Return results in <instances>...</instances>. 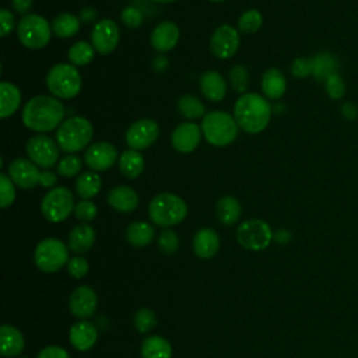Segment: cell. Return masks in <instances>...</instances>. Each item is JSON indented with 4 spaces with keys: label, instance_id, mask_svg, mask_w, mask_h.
<instances>
[{
    "label": "cell",
    "instance_id": "cell-54",
    "mask_svg": "<svg viewBox=\"0 0 358 358\" xmlns=\"http://www.w3.org/2000/svg\"><path fill=\"white\" fill-rule=\"evenodd\" d=\"M274 239L280 243H287L291 239V234L288 231H278L277 234H274Z\"/></svg>",
    "mask_w": 358,
    "mask_h": 358
},
{
    "label": "cell",
    "instance_id": "cell-41",
    "mask_svg": "<svg viewBox=\"0 0 358 358\" xmlns=\"http://www.w3.org/2000/svg\"><path fill=\"white\" fill-rule=\"evenodd\" d=\"M229 80H231V85L235 91L245 92L248 88V83H249V73L243 66L236 64L229 71Z\"/></svg>",
    "mask_w": 358,
    "mask_h": 358
},
{
    "label": "cell",
    "instance_id": "cell-58",
    "mask_svg": "<svg viewBox=\"0 0 358 358\" xmlns=\"http://www.w3.org/2000/svg\"><path fill=\"white\" fill-rule=\"evenodd\" d=\"M22 358H28V357H22Z\"/></svg>",
    "mask_w": 358,
    "mask_h": 358
},
{
    "label": "cell",
    "instance_id": "cell-21",
    "mask_svg": "<svg viewBox=\"0 0 358 358\" xmlns=\"http://www.w3.org/2000/svg\"><path fill=\"white\" fill-rule=\"evenodd\" d=\"M108 204L119 213H131L138 206V194L130 186L119 185L109 190Z\"/></svg>",
    "mask_w": 358,
    "mask_h": 358
},
{
    "label": "cell",
    "instance_id": "cell-22",
    "mask_svg": "<svg viewBox=\"0 0 358 358\" xmlns=\"http://www.w3.org/2000/svg\"><path fill=\"white\" fill-rule=\"evenodd\" d=\"M220 248V236L213 228H201L193 236V250L200 259H211Z\"/></svg>",
    "mask_w": 358,
    "mask_h": 358
},
{
    "label": "cell",
    "instance_id": "cell-56",
    "mask_svg": "<svg viewBox=\"0 0 358 358\" xmlns=\"http://www.w3.org/2000/svg\"><path fill=\"white\" fill-rule=\"evenodd\" d=\"M152 1L159 3V4H166V3H173V1H176V0H152Z\"/></svg>",
    "mask_w": 358,
    "mask_h": 358
},
{
    "label": "cell",
    "instance_id": "cell-10",
    "mask_svg": "<svg viewBox=\"0 0 358 358\" xmlns=\"http://www.w3.org/2000/svg\"><path fill=\"white\" fill-rule=\"evenodd\" d=\"M274 238L270 225L263 220H248L243 221L236 229L238 243L248 250H264L268 248Z\"/></svg>",
    "mask_w": 358,
    "mask_h": 358
},
{
    "label": "cell",
    "instance_id": "cell-7",
    "mask_svg": "<svg viewBox=\"0 0 358 358\" xmlns=\"http://www.w3.org/2000/svg\"><path fill=\"white\" fill-rule=\"evenodd\" d=\"M52 34V25H49L46 18L39 14H27L17 25L20 42L29 49L45 48L49 43Z\"/></svg>",
    "mask_w": 358,
    "mask_h": 358
},
{
    "label": "cell",
    "instance_id": "cell-52",
    "mask_svg": "<svg viewBox=\"0 0 358 358\" xmlns=\"http://www.w3.org/2000/svg\"><path fill=\"white\" fill-rule=\"evenodd\" d=\"M32 0H11V4H13V8L20 13V14H24L27 15V13L31 10L32 7Z\"/></svg>",
    "mask_w": 358,
    "mask_h": 358
},
{
    "label": "cell",
    "instance_id": "cell-14",
    "mask_svg": "<svg viewBox=\"0 0 358 358\" xmlns=\"http://www.w3.org/2000/svg\"><path fill=\"white\" fill-rule=\"evenodd\" d=\"M239 32L228 24L220 25L210 38V50L218 59L232 57L239 48Z\"/></svg>",
    "mask_w": 358,
    "mask_h": 358
},
{
    "label": "cell",
    "instance_id": "cell-33",
    "mask_svg": "<svg viewBox=\"0 0 358 358\" xmlns=\"http://www.w3.org/2000/svg\"><path fill=\"white\" fill-rule=\"evenodd\" d=\"M52 32L62 39L74 36L80 29V18L71 13H62L52 21Z\"/></svg>",
    "mask_w": 358,
    "mask_h": 358
},
{
    "label": "cell",
    "instance_id": "cell-37",
    "mask_svg": "<svg viewBox=\"0 0 358 358\" xmlns=\"http://www.w3.org/2000/svg\"><path fill=\"white\" fill-rule=\"evenodd\" d=\"M263 24V17L257 10H248L241 14L238 20V29L243 34H253L260 29Z\"/></svg>",
    "mask_w": 358,
    "mask_h": 358
},
{
    "label": "cell",
    "instance_id": "cell-29",
    "mask_svg": "<svg viewBox=\"0 0 358 358\" xmlns=\"http://www.w3.org/2000/svg\"><path fill=\"white\" fill-rule=\"evenodd\" d=\"M155 229L145 221H134L126 228V239L134 248H144L154 241Z\"/></svg>",
    "mask_w": 358,
    "mask_h": 358
},
{
    "label": "cell",
    "instance_id": "cell-36",
    "mask_svg": "<svg viewBox=\"0 0 358 358\" xmlns=\"http://www.w3.org/2000/svg\"><path fill=\"white\" fill-rule=\"evenodd\" d=\"M94 53H95V49L90 42L78 41L70 46L67 57L70 63L74 66H85L94 59Z\"/></svg>",
    "mask_w": 358,
    "mask_h": 358
},
{
    "label": "cell",
    "instance_id": "cell-2",
    "mask_svg": "<svg viewBox=\"0 0 358 358\" xmlns=\"http://www.w3.org/2000/svg\"><path fill=\"white\" fill-rule=\"evenodd\" d=\"M234 117L239 129L249 134H257L270 123L271 105L264 96L256 92H246L236 99Z\"/></svg>",
    "mask_w": 358,
    "mask_h": 358
},
{
    "label": "cell",
    "instance_id": "cell-23",
    "mask_svg": "<svg viewBox=\"0 0 358 358\" xmlns=\"http://www.w3.org/2000/svg\"><path fill=\"white\" fill-rule=\"evenodd\" d=\"M201 94L213 102H220L227 94V84L224 77L215 70H207L200 77Z\"/></svg>",
    "mask_w": 358,
    "mask_h": 358
},
{
    "label": "cell",
    "instance_id": "cell-27",
    "mask_svg": "<svg viewBox=\"0 0 358 358\" xmlns=\"http://www.w3.org/2000/svg\"><path fill=\"white\" fill-rule=\"evenodd\" d=\"M241 214H242L241 203L234 196H229V194L222 196L215 204V215L218 221L227 227L238 222L241 218Z\"/></svg>",
    "mask_w": 358,
    "mask_h": 358
},
{
    "label": "cell",
    "instance_id": "cell-49",
    "mask_svg": "<svg viewBox=\"0 0 358 358\" xmlns=\"http://www.w3.org/2000/svg\"><path fill=\"white\" fill-rule=\"evenodd\" d=\"M36 358H70V355L60 345H48L39 351Z\"/></svg>",
    "mask_w": 358,
    "mask_h": 358
},
{
    "label": "cell",
    "instance_id": "cell-40",
    "mask_svg": "<svg viewBox=\"0 0 358 358\" xmlns=\"http://www.w3.org/2000/svg\"><path fill=\"white\" fill-rule=\"evenodd\" d=\"M155 324H157L155 313L148 308H141L134 315V327L140 333L150 331Z\"/></svg>",
    "mask_w": 358,
    "mask_h": 358
},
{
    "label": "cell",
    "instance_id": "cell-53",
    "mask_svg": "<svg viewBox=\"0 0 358 358\" xmlns=\"http://www.w3.org/2000/svg\"><path fill=\"white\" fill-rule=\"evenodd\" d=\"M83 22L88 24V22H92L95 18H96V11L92 8V7H84L80 13V17H78Z\"/></svg>",
    "mask_w": 358,
    "mask_h": 358
},
{
    "label": "cell",
    "instance_id": "cell-25",
    "mask_svg": "<svg viewBox=\"0 0 358 358\" xmlns=\"http://www.w3.org/2000/svg\"><path fill=\"white\" fill-rule=\"evenodd\" d=\"M95 242V231L90 224H78L76 225L67 239L69 249L74 253H85L88 252Z\"/></svg>",
    "mask_w": 358,
    "mask_h": 358
},
{
    "label": "cell",
    "instance_id": "cell-55",
    "mask_svg": "<svg viewBox=\"0 0 358 358\" xmlns=\"http://www.w3.org/2000/svg\"><path fill=\"white\" fill-rule=\"evenodd\" d=\"M154 62H155V63H154L155 69H157V70H159V71H161V70H164V67L166 66V59H165V57H162V56H161V57H157Z\"/></svg>",
    "mask_w": 358,
    "mask_h": 358
},
{
    "label": "cell",
    "instance_id": "cell-51",
    "mask_svg": "<svg viewBox=\"0 0 358 358\" xmlns=\"http://www.w3.org/2000/svg\"><path fill=\"white\" fill-rule=\"evenodd\" d=\"M341 115L347 119V120H355L358 117V106L352 102H345L341 106Z\"/></svg>",
    "mask_w": 358,
    "mask_h": 358
},
{
    "label": "cell",
    "instance_id": "cell-31",
    "mask_svg": "<svg viewBox=\"0 0 358 358\" xmlns=\"http://www.w3.org/2000/svg\"><path fill=\"white\" fill-rule=\"evenodd\" d=\"M119 169L127 179H136L144 171V157L137 150L129 148L119 158Z\"/></svg>",
    "mask_w": 358,
    "mask_h": 358
},
{
    "label": "cell",
    "instance_id": "cell-42",
    "mask_svg": "<svg viewBox=\"0 0 358 358\" xmlns=\"http://www.w3.org/2000/svg\"><path fill=\"white\" fill-rule=\"evenodd\" d=\"M324 88H326V94L334 101L341 99L345 94V84H344V80L341 78V76L338 73L331 74L324 81Z\"/></svg>",
    "mask_w": 358,
    "mask_h": 358
},
{
    "label": "cell",
    "instance_id": "cell-24",
    "mask_svg": "<svg viewBox=\"0 0 358 358\" xmlns=\"http://www.w3.org/2000/svg\"><path fill=\"white\" fill-rule=\"evenodd\" d=\"M25 340L22 333L11 326L3 324L0 327V351L4 357H17L22 352Z\"/></svg>",
    "mask_w": 358,
    "mask_h": 358
},
{
    "label": "cell",
    "instance_id": "cell-5",
    "mask_svg": "<svg viewBox=\"0 0 358 358\" xmlns=\"http://www.w3.org/2000/svg\"><path fill=\"white\" fill-rule=\"evenodd\" d=\"M239 126L234 116L222 110H213L204 115L201 131L206 141L214 147H225L238 136Z\"/></svg>",
    "mask_w": 358,
    "mask_h": 358
},
{
    "label": "cell",
    "instance_id": "cell-57",
    "mask_svg": "<svg viewBox=\"0 0 358 358\" xmlns=\"http://www.w3.org/2000/svg\"><path fill=\"white\" fill-rule=\"evenodd\" d=\"M210 1H214V3H220V1H224V0H210Z\"/></svg>",
    "mask_w": 358,
    "mask_h": 358
},
{
    "label": "cell",
    "instance_id": "cell-26",
    "mask_svg": "<svg viewBox=\"0 0 358 358\" xmlns=\"http://www.w3.org/2000/svg\"><path fill=\"white\" fill-rule=\"evenodd\" d=\"M21 105V91L8 81L0 83V117L7 119Z\"/></svg>",
    "mask_w": 358,
    "mask_h": 358
},
{
    "label": "cell",
    "instance_id": "cell-28",
    "mask_svg": "<svg viewBox=\"0 0 358 358\" xmlns=\"http://www.w3.org/2000/svg\"><path fill=\"white\" fill-rule=\"evenodd\" d=\"M287 90V80L278 69H268L262 77V91L268 99H278Z\"/></svg>",
    "mask_w": 358,
    "mask_h": 358
},
{
    "label": "cell",
    "instance_id": "cell-46",
    "mask_svg": "<svg viewBox=\"0 0 358 358\" xmlns=\"http://www.w3.org/2000/svg\"><path fill=\"white\" fill-rule=\"evenodd\" d=\"M291 73L296 78H306V77L312 76V59L296 57L291 63Z\"/></svg>",
    "mask_w": 358,
    "mask_h": 358
},
{
    "label": "cell",
    "instance_id": "cell-39",
    "mask_svg": "<svg viewBox=\"0 0 358 358\" xmlns=\"http://www.w3.org/2000/svg\"><path fill=\"white\" fill-rule=\"evenodd\" d=\"M14 182L7 173H0V207L7 208L15 200Z\"/></svg>",
    "mask_w": 358,
    "mask_h": 358
},
{
    "label": "cell",
    "instance_id": "cell-11",
    "mask_svg": "<svg viewBox=\"0 0 358 358\" xmlns=\"http://www.w3.org/2000/svg\"><path fill=\"white\" fill-rule=\"evenodd\" d=\"M27 154L35 165L43 169L55 166L59 159V148L56 143L45 134H38L28 140Z\"/></svg>",
    "mask_w": 358,
    "mask_h": 358
},
{
    "label": "cell",
    "instance_id": "cell-16",
    "mask_svg": "<svg viewBox=\"0 0 358 358\" xmlns=\"http://www.w3.org/2000/svg\"><path fill=\"white\" fill-rule=\"evenodd\" d=\"M7 173L11 180L21 189H32L41 179L39 166L35 165L31 159L17 158L10 162Z\"/></svg>",
    "mask_w": 358,
    "mask_h": 358
},
{
    "label": "cell",
    "instance_id": "cell-45",
    "mask_svg": "<svg viewBox=\"0 0 358 358\" xmlns=\"http://www.w3.org/2000/svg\"><path fill=\"white\" fill-rule=\"evenodd\" d=\"M90 270V263L87 259L84 257H80V256H76V257H71L69 262H67V271L71 277L74 278H83L87 275Z\"/></svg>",
    "mask_w": 358,
    "mask_h": 358
},
{
    "label": "cell",
    "instance_id": "cell-32",
    "mask_svg": "<svg viewBox=\"0 0 358 358\" xmlns=\"http://www.w3.org/2000/svg\"><path fill=\"white\" fill-rule=\"evenodd\" d=\"M141 358H172V347L166 338L150 336L141 343Z\"/></svg>",
    "mask_w": 358,
    "mask_h": 358
},
{
    "label": "cell",
    "instance_id": "cell-17",
    "mask_svg": "<svg viewBox=\"0 0 358 358\" xmlns=\"http://www.w3.org/2000/svg\"><path fill=\"white\" fill-rule=\"evenodd\" d=\"M96 294L88 285L77 287L69 299V309L78 319H88L96 310Z\"/></svg>",
    "mask_w": 358,
    "mask_h": 358
},
{
    "label": "cell",
    "instance_id": "cell-15",
    "mask_svg": "<svg viewBox=\"0 0 358 358\" xmlns=\"http://www.w3.org/2000/svg\"><path fill=\"white\" fill-rule=\"evenodd\" d=\"M117 159V150L108 141H96L84 151V162L94 172H102L112 168Z\"/></svg>",
    "mask_w": 358,
    "mask_h": 358
},
{
    "label": "cell",
    "instance_id": "cell-43",
    "mask_svg": "<svg viewBox=\"0 0 358 358\" xmlns=\"http://www.w3.org/2000/svg\"><path fill=\"white\" fill-rule=\"evenodd\" d=\"M158 246L165 255H172L179 248V238L175 231L165 229L158 236Z\"/></svg>",
    "mask_w": 358,
    "mask_h": 358
},
{
    "label": "cell",
    "instance_id": "cell-8",
    "mask_svg": "<svg viewBox=\"0 0 358 358\" xmlns=\"http://www.w3.org/2000/svg\"><path fill=\"white\" fill-rule=\"evenodd\" d=\"M69 260L67 246L56 238L42 239L34 252V262L43 273H56L63 268Z\"/></svg>",
    "mask_w": 358,
    "mask_h": 358
},
{
    "label": "cell",
    "instance_id": "cell-9",
    "mask_svg": "<svg viewBox=\"0 0 358 358\" xmlns=\"http://www.w3.org/2000/svg\"><path fill=\"white\" fill-rule=\"evenodd\" d=\"M74 196L64 186L49 190L41 201L42 215L50 222H62L74 211Z\"/></svg>",
    "mask_w": 358,
    "mask_h": 358
},
{
    "label": "cell",
    "instance_id": "cell-38",
    "mask_svg": "<svg viewBox=\"0 0 358 358\" xmlns=\"http://www.w3.org/2000/svg\"><path fill=\"white\" fill-rule=\"evenodd\" d=\"M83 168V161L76 154H69L57 162V173L64 178H73L78 175Z\"/></svg>",
    "mask_w": 358,
    "mask_h": 358
},
{
    "label": "cell",
    "instance_id": "cell-13",
    "mask_svg": "<svg viewBox=\"0 0 358 358\" xmlns=\"http://www.w3.org/2000/svg\"><path fill=\"white\" fill-rule=\"evenodd\" d=\"M119 27L115 21L109 18L98 21L91 31V45L94 46L95 52L101 55L112 53L119 43Z\"/></svg>",
    "mask_w": 358,
    "mask_h": 358
},
{
    "label": "cell",
    "instance_id": "cell-44",
    "mask_svg": "<svg viewBox=\"0 0 358 358\" xmlns=\"http://www.w3.org/2000/svg\"><path fill=\"white\" fill-rule=\"evenodd\" d=\"M73 213H74L77 220L84 221V222H90V221H92L96 217L98 208H96V206L92 201L81 200V201H78L76 204Z\"/></svg>",
    "mask_w": 358,
    "mask_h": 358
},
{
    "label": "cell",
    "instance_id": "cell-1",
    "mask_svg": "<svg viewBox=\"0 0 358 358\" xmlns=\"http://www.w3.org/2000/svg\"><path fill=\"white\" fill-rule=\"evenodd\" d=\"M64 108L62 102L50 95L31 98L22 109V123L32 131L46 133L63 123Z\"/></svg>",
    "mask_w": 358,
    "mask_h": 358
},
{
    "label": "cell",
    "instance_id": "cell-35",
    "mask_svg": "<svg viewBox=\"0 0 358 358\" xmlns=\"http://www.w3.org/2000/svg\"><path fill=\"white\" fill-rule=\"evenodd\" d=\"M178 110L179 113L187 119V120H196L200 117H204V112L206 108L203 105V102L194 96V95H189L185 94L178 99Z\"/></svg>",
    "mask_w": 358,
    "mask_h": 358
},
{
    "label": "cell",
    "instance_id": "cell-30",
    "mask_svg": "<svg viewBox=\"0 0 358 358\" xmlns=\"http://www.w3.org/2000/svg\"><path fill=\"white\" fill-rule=\"evenodd\" d=\"M338 70V60L329 52H320L312 57V76L320 81H326Z\"/></svg>",
    "mask_w": 358,
    "mask_h": 358
},
{
    "label": "cell",
    "instance_id": "cell-6",
    "mask_svg": "<svg viewBox=\"0 0 358 358\" xmlns=\"http://www.w3.org/2000/svg\"><path fill=\"white\" fill-rule=\"evenodd\" d=\"M46 85L57 99H71L81 90V76L74 64H55L46 74Z\"/></svg>",
    "mask_w": 358,
    "mask_h": 358
},
{
    "label": "cell",
    "instance_id": "cell-50",
    "mask_svg": "<svg viewBox=\"0 0 358 358\" xmlns=\"http://www.w3.org/2000/svg\"><path fill=\"white\" fill-rule=\"evenodd\" d=\"M56 182H57V176L55 172L48 171V169L42 171L41 179H39V185L42 187H53L56 185Z\"/></svg>",
    "mask_w": 358,
    "mask_h": 358
},
{
    "label": "cell",
    "instance_id": "cell-34",
    "mask_svg": "<svg viewBox=\"0 0 358 358\" xmlns=\"http://www.w3.org/2000/svg\"><path fill=\"white\" fill-rule=\"evenodd\" d=\"M101 186H102L101 176L94 171L83 172L81 175H78L76 180V192L83 200H90L95 197L99 193Z\"/></svg>",
    "mask_w": 358,
    "mask_h": 358
},
{
    "label": "cell",
    "instance_id": "cell-12",
    "mask_svg": "<svg viewBox=\"0 0 358 358\" xmlns=\"http://www.w3.org/2000/svg\"><path fill=\"white\" fill-rule=\"evenodd\" d=\"M159 134V127L155 120L144 117L138 119L126 130V143L131 150H144L155 143Z\"/></svg>",
    "mask_w": 358,
    "mask_h": 358
},
{
    "label": "cell",
    "instance_id": "cell-47",
    "mask_svg": "<svg viewBox=\"0 0 358 358\" xmlns=\"http://www.w3.org/2000/svg\"><path fill=\"white\" fill-rule=\"evenodd\" d=\"M120 18L127 28H138L143 24V13L137 7H133V6L126 7L122 11Z\"/></svg>",
    "mask_w": 358,
    "mask_h": 358
},
{
    "label": "cell",
    "instance_id": "cell-4",
    "mask_svg": "<svg viewBox=\"0 0 358 358\" xmlns=\"http://www.w3.org/2000/svg\"><path fill=\"white\" fill-rule=\"evenodd\" d=\"M187 206L175 193H159L148 204V215L158 227H173L186 218Z\"/></svg>",
    "mask_w": 358,
    "mask_h": 358
},
{
    "label": "cell",
    "instance_id": "cell-48",
    "mask_svg": "<svg viewBox=\"0 0 358 358\" xmlns=\"http://www.w3.org/2000/svg\"><path fill=\"white\" fill-rule=\"evenodd\" d=\"M0 24H1V28H0V36H7L13 28H14V17L11 14V11L6 10V8H1L0 10Z\"/></svg>",
    "mask_w": 358,
    "mask_h": 358
},
{
    "label": "cell",
    "instance_id": "cell-3",
    "mask_svg": "<svg viewBox=\"0 0 358 358\" xmlns=\"http://www.w3.org/2000/svg\"><path fill=\"white\" fill-rule=\"evenodd\" d=\"M94 136L91 122L83 116H71L66 119L56 130V143L64 152L74 154L87 148Z\"/></svg>",
    "mask_w": 358,
    "mask_h": 358
},
{
    "label": "cell",
    "instance_id": "cell-20",
    "mask_svg": "<svg viewBox=\"0 0 358 358\" xmlns=\"http://www.w3.org/2000/svg\"><path fill=\"white\" fill-rule=\"evenodd\" d=\"M69 338L76 350L88 351L95 345L98 340V330L91 322L81 320L70 327Z\"/></svg>",
    "mask_w": 358,
    "mask_h": 358
},
{
    "label": "cell",
    "instance_id": "cell-18",
    "mask_svg": "<svg viewBox=\"0 0 358 358\" xmlns=\"http://www.w3.org/2000/svg\"><path fill=\"white\" fill-rule=\"evenodd\" d=\"M201 134H203L201 126L193 122L180 123L175 127L172 133V137H171L172 147L182 154H189L197 148Z\"/></svg>",
    "mask_w": 358,
    "mask_h": 358
},
{
    "label": "cell",
    "instance_id": "cell-19",
    "mask_svg": "<svg viewBox=\"0 0 358 358\" xmlns=\"http://www.w3.org/2000/svg\"><path fill=\"white\" fill-rule=\"evenodd\" d=\"M179 35V27L175 22L162 21L151 32V46L158 53H166L178 45Z\"/></svg>",
    "mask_w": 358,
    "mask_h": 358
}]
</instances>
